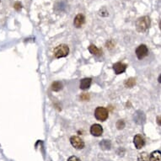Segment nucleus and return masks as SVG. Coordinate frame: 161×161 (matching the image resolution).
Listing matches in <instances>:
<instances>
[{"label":"nucleus","mask_w":161,"mask_h":161,"mask_svg":"<svg viewBox=\"0 0 161 161\" xmlns=\"http://www.w3.org/2000/svg\"><path fill=\"white\" fill-rule=\"evenodd\" d=\"M14 8H15V9L17 11H19V10H20V9H21V8H22L21 3H19V2H16V3H14Z\"/></svg>","instance_id":"obj_19"},{"label":"nucleus","mask_w":161,"mask_h":161,"mask_svg":"<svg viewBox=\"0 0 161 161\" xmlns=\"http://www.w3.org/2000/svg\"><path fill=\"white\" fill-rule=\"evenodd\" d=\"M136 85V79L135 78H129L124 82V85L126 88H132Z\"/></svg>","instance_id":"obj_16"},{"label":"nucleus","mask_w":161,"mask_h":161,"mask_svg":"<svg viewBox=\"0 0 161 161\" xmlns=\"http://www.w3.org/2000/svg\"><path fill=\"white\" fill-rule=\"evenodd\" d=\"M158 83H160V84H161V74H160V75H159V76H158Z\"/></svg>","instance_id":"obj_22"},{"label":"nucleus","mask_w":161,"mask_h":161,"mask_svg":"<svg viewBox=\"0 0 161 161\" xmlns=\"http://www.w3.org/2000/svg\"><path fill=\"white\" fill-rule=\"evenodd\" d=\"M127 64H123V63H121V62L116 63V64H113V66H112L114 73L116 74H123V73H125V71L127 70Z\"/></svg>","instance_id":"obj_6"},{"label":"nucleus","mask_w":161,"mask_h":161,"mask_svg":"<svg viewBox=\"0 0 161 161\" xmlns=\"http://www.w3.org/2000/svg\"><path fill=\"white\" fill-rule=\"evenodd\" d=\"M108 110L102 106H98L95 111V117L100 122H105L108 118Z\"/></svg>","instance_id":"obj_2"},{"label":"nucleus","mask_w":161,"mask_h":161,"mask_svg":"<svg viewBox=\"0 0 161 161\" xmlns=\"http://www.w3.org/2000/svg\"><path fill=\"white\" fill-rule=\"evenodd\" d=\"M116 127H117V129L119 130H122L125 127V122L123 120H118L117 122H116Z\"/></svg>","instance_id":"obj_18"},{"label":"nucleus","mask_w":161,"mask_h":161,"mask_svg":"<svg viewBox=\"0 0 161 161\" xmlns=\"http://www.w3.org/2000/svg\"><path fill=\"white\" fill-rule=\"evenodd\" d=\"M159 29L161 30V21L159 22Z\"/></svg>","instance_id":"obj_23"},{"label":"nucleus","mask_w":161,"mask_h":161,"mask_svg":"<svg viewBox=\"0 0 161 161\" xmlns=\"http://www.w3.org/2000/svg\"><path fill=\"white\" fill-rule=\"evenodd\" d=\"M88 49H89V52H90L92 55H95V56H100V54H101V53H102V52H101V51H100V49L96 47V46L93 45V44H91V45L89 47Z\"/></svg>","instance_id":"obj_14"},{"label":"nucleus","mask_w":161,"mask_h":161,"mask_svg":"<svg viewBox=\"0 0 161 161\" xmlns=\"http://www.w3.org/2000/svg\"><path fill=\"white\" fill-rule=\"evenodd\" d=\"M70 143L76 149H83L85 148V142L78 136H73L70 137Z\"/></svg>","instance_id":"obj_5"},{"label":"nucleus","mask_w":161,"mask_h":161,"mask_svg":"<svg viewBox=\"0 0 161 161\" xmlns=\"http://www.w3.org/2000/svg\"><path fill=\"white\" fill-rule=\"evenodd\" d=\"M133 143H134L135 148L137 149H140V148H142L143 146L145 145V141H144V138L141 135L137 134L133 137Z\"/></svg>","instance_id":"obj_8"},{"label":"nucleus","mask_w":161,"mask_h":161,"mask_svg":"<svg viewBox=\"0 0 161 161\" xmlns=\"http://www.w3.org/2000/svg\"><path fill=\"white\" fill-rule=\"evenodd\" d=\"M151 24L150 18L148 16H143V17H140L137 19L136 21V29L138 32H145L149 28Z\"/></svg>","instance_id":"obj_1"},{"label":"nucleus","mask_w":161,"mask_h":161,"mask_svg":"<svg viewBox=\"0 0 161 161\" xmlns=\"http://www.w3.org/2000/svg\"><path fill=\"white\" fill-rule=\"evenodd\" d=\"M135 53H136V56L139 60H142L144 58H146L148 54V49L147 47V46L144 45V44L138 46L137 49H136Z\"/></svg>","instance_id":"obj_4"},{"label":"nucleus","mask_w":161,"mask_h":161,"mask_svg":"<svg viewBox=\"0 0 161 161\" xmlns=\"http://www.w3.org/2000/svg\"><path fill=\"white\" fill-rule=\"evenodd\" d=\"M100 148H102L103 150H108V149H111V143L110 140H102L100 143Z\"/></svg>","instance_id":"obj_13"},{"label":"nucleus","mask_w":161,"mask_h":161,"mask_svg":"<svg viewBox=\"0 0 161 161\" xmlns=\"http://www.w3.org/2000/svg\"><path fill=\"white\" fill-rule=\"evenodd\" d=\"M85 23V17L82 14H79L75 16L74 19V25L76 28H80L84 25Z\"/></svg>","instance_id":"obj_9"},{"label":"nucleus","mask_w":161,"mask_h":161,"mask_svg":"<svg viewBox=\"0 0 161 161\" xmlns=\"http://www.w3.org/2000/svg\"><path fill=\"white\" fill-rule=\"evenodd\" d=\"M137 161H149V156L148 153L146 152L140 153L137 156Z\"/></svg>","instance_id":"obj_17"},{"label":"nucleus","mask_w":161,"mask_h":161,"mask_svg":"<svg viewBox=\"0 0 161 161\" xmlns=\"http://www.w3.org/2000/svg\"><path fill=\"white\" fill-rule=\"evenodd\" d=\"M90 133L95 137H100L103 133V127L100 124H94L90 127Z\"/></svg>","instance_id":"obj_7"},{"label":"nucleus","mask_w":161,"mask_h":161,"mask_svg":"<svg viewBox=\"0 0 161 161\" xmlns=\"http://www.w3.org/2000/svg\"><path fill=\"white\" fill-rule=\"evenodd\" d=\"M91 83H92V79L90 78H85V79H81L80 84H79V88L83 90H88L90 87Z\"/></svg>","instance_id":"obj_11"},{"label":"nucleus","mask_w":161,"mask_h":161,"mask_svg":"<svg viewBox=\"0 0 161 161\" xmlns=\"http://www.w3.org/2000/svg\"><path fill=\"white\" fill-rule=\"evenodd\" d=\"M149 161H161V152L158 150L153 151L149 155Z\"/></svg>","instance_id":"obj_12"},{"label":"nucleus","mask_w":161,"mask_h":161,"mask_svg":"<svg viewBox=\"0 0 161 161\" xmlns=\"http://www.w3.org/2000/svg\"><path fill=\"white\" fill-rule=\"evenodd\" d=\"M52 90L53 91H55V92H58L59 90H61L63 89V85H62L61 82L59 81H55L52 84Z\"/></svg>","instance_id":"obj_15"},{"label":"nucleus","mask_w":161,"mask_h":161,"mask_svg":"<svg viewBox=\"0 0 161 161\" xmlns=\"http://www.w3.org/2000/svg\"><path fill=\"white\" fill-rule=\"evenodd\" d=\"M134 122L137 124H143L145 122V115L143 111H137L134 115Z\"/></svg>","instance_id":"obj_10"},{"label":"nucleus","mask_w":161,"mask_h":161,"mask_svg":"<svg viewBox=\"0 0 161 161\" xmlns=\"http://www.w3.org/2000/svg\"><path fill=\"white\" fill-rule=\"evenodd\" d=\"M69 53V47L65 44H61V45L58 46L57 47L54 49L53 53H54V57L56 58H64L68 56Z\"/></svg>","instance_id":"obj_3"},{"label":"nucleus","mask_w":161,"mask_h":161,"mask_svg":"<svg viewBox=\"0 0 161 161\" xmlns=\"http://www.w3.org/2000/svg\"><path fill=\"white\" fill-rule=\"evenodd\" d=\"M156 121H157V123H158L159 126H161V116H158L156 119Z\"/></svg>","instance_id":"obj_21"},{"label":"nucleus","mask_w":161,"mask_h":161,"mask_svg":"<svg viewBox=\"0 0 161 161\" xmlns=\"http://www.w3.org/2000/svg\"><path fill=\"white\" fill-rule=\"evenodd\" d=\"M68 161H81V160H80L78 157H76V156H71V157L68 159Z\"/></svg>","instance_id":"obj_20"}]
</instances>
